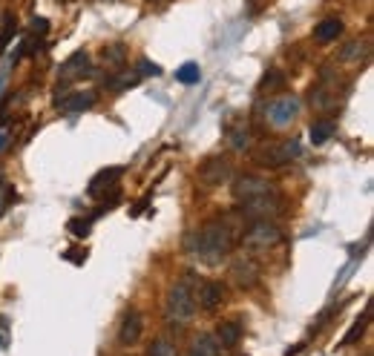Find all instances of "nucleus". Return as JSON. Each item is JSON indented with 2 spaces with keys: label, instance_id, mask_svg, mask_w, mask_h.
<instances>
[{
  "label": "nucleus",
  "instance_id": "f257e3e1",
  "mask_svg": "<svg viewBox=\"0 0 374 356\" xmlns=\"http://www.w3.org/2000/svg\"><path fill=\"white\" fill-rule=\"evenodd\" d=\"M233 245H237V224H233L230 219L219 216V219H210L207 224L187 233L184 253L199 258V262L207 265V268H216L227 258Z\"/></svg>",
  "mask_w": 374,
  "mask_h": 356
},
{
  "label": "nucleus",
  "instance_id": "f03ea898",
  "mask_svg": "<svg viewBox=\"0 0 374 356\" xmlns=\"http://www.w3.org/2000/svg\"><path fill=\"white\" fill-rule=\"evenodd\" d=\"M233 196L242 204V212L248 219H274L283 212V199L274 189L271 181L260 176H242L233 184Z\"/></svg>",
  "mask_w": 374,
  "mask_h": 356
},
{
  "label": "nucleus",
  "instance_id": "7ed1b4c3",
  "mask_svg": "<svg viewBox=\"0 0 374 356\" xmlns=\"http://www.w3.org/2000/svg\"><path fill=\"white\" fill-rule=\"evenodd\" d=\"M196 314V284H193V273H187L181 281H176L173 288L167 291V299H165V316L170 325H190Z\"/></svg>",
  "mask_w": 374,
  "mask_h": 356
},
{
  "label": "nucleus",
  "instance_id": "20e7f679",
  "mask_svg": "<svg viewBox=\"0 0 374 356\" xmlns=\"http://www.w3.org/2000/svg\"><path fill=\"white\" fill-rule=\"evenodd\" d=\"M242 239L250 250H268L283 239V230H279V224L274 219H250L248 230L242 233Z\"/></svg>",
  "mask_w": 374,
  "mask_h": 356
},
{
  "label": "nucleus",
  "instance_id": "39448f33",
  "mask_svg": "<svg viewBox=\"0 0 374 356\" xmlns=\"http://www.w3.org/2000/svg\"><path fill=\"white\" fill-rule=\"evenodd\" d=\"M297 115H299V98H294V95H283V98H276L268 104L265 109V121L276 130H285L297 121Z\"/></svg>",
  "mask_w": 374,
  "mask_h": 356
},
{
  "label": "nucleus",
  "instance_id": "423d86ee",
  "mask_svg": "<svg viewBox=\"0 0 374 356\" xmlns=\"http://www.w3.org/2000/svg\"><path fill=\"white\" fill-rule=\"evenodd\" d=\"M260 276H262V268H260V262H256L250 253H242V256L233 258L230 279H233L237 288H253V284L260 281Z\"/></svg>",
  "mask_w": 374,
  "mask_h": 356
},
{
  "label": "nucleus",
  "instance_id": "0eeeda50",
  "mask_svg": "<svg viewBox=\"0 0 374 356\" xmlns=\"http://www.w3.org/2000/svg\"><path fill=\"white\" fill-rule=\"evenodd\" d=\"M299 155V141H283V144H271L256 153V161L262 167H283V164L294 161Z\"/></svg>",
  "mask_w": 374,
  "mask_h": 356
},
{
  "label": "nucleus",
  "instance_id": "6e6552de",
  "mask_svg": "<svg viewBox=\"0 0 374 356\" xmlns=\"http://www.w3.org/2000/svg\"><path fill=\"white\" fill-rule=\"evenodd\" d=\"M233 176V167L225 155H216V158H207L202 167H199V181L204 187H219V184H227Z\"/></svg>",
  "mask_w": 374,
  "mask_h": 356
},
{
  "label": "nucleus",
  "instance_id": "1a4fd4ad",
  "mask_svg": "<svg viewBox=\"0 0 374 356\" xmlns=\"http://www.w3.org/2000/svg\"><path fill=\"white\" fill-rule=\"evenodd\" d=\"M92 75V66H89V55L87 52H75L69 55L61 66V81L63 84H73V81H81V78H89Z\"/></svg>",
  "mask_w": 374,
  "mask_h": 356
},
{
  "label": "nucleus",
  "instance_id": "9d476101",
  "mask_svg": "<svg viewBox=\"0 0 374 356\" xmlns=\"http://www.w3.org/2000/svg\"><path fill=\"white\" fill-rule=\"evenodd\" d=\"M124 176L121 167H110V170H101L96 178L89 181V189L87 193L92 199H107V189H119V178Z\"/></svg>",
  "mask_w": 374,
  "mask_h": 356
},
{
  "label": "nucleus",
  "instance_id": "9b49d317",
  "mask_svg": "<svg viewBox=\"0 0 374 356\" xmlns=\"http://www.w3.org/2000/svg\"><path fill=\"white\" fill-rule=\"evenodd\" d=\"M142 334H144V316L138 311H127V316L121 322V330H119V342L124 348H130V345H135L138 339H142Z\"/></svg>",
  "mask_w": 374,
  "mask_h": 356
},
{
  "label": "nucleus",
  "instance_id": "f8f14e48",
  "mask_svg": "<svg viewBox=\"0 0 374 356\" xmlns=\"http://www.w3.org/2000/svg\"><path fill=\"white\" fill-rule=\"evenodd\" d=\"M225 299V288L219 281H202L196 288V307H204V311H216Z\"/></svg>",
  "mask_w": 374,
  "mask_h": 356
},
{
  "label": "nucleus",
  "instance_id": "ddd939ff",
  "mask_svg": "<svg viewBox=\"0 0 374 356\" xmlns=\"http://www.w3.org/2000/svg\"><path fill=\"white\" fill-rule=\"evenodd\" d=\"M250 141H253V132H250L248 121H233L227 127V144L237 150V153H245L250 147Z\"/></svg>",
  "mask_w": 374,
  "mask_h": 356
},
{
  "label": "nucleus",
  "instance_id": "4468645a",
  "mask_svg": "<svg viewBox=\"0 0 374 356\" xmlns=\"http://www.w3.org/2000/svg\"><path fill=\"white\" fill-rule=\"evenodd\" d=\"M96 98H98L96 92H73V95H66V98H58V104H61V109H63V112L75 115V112L89 109L92 104H96Z\"/></svg>",
  "mask_w": 374,
  "mask_h": 356
},
{
  "label": "nucleus",
  "instance_id": "2eb2a0df",
  "mask_svg": "<svg viewBox=\"0 0 374 356\" xmlns=\"http://www.w3.org/2000/svg\"><path fill=\"white\" fill-rule=\"evenodd\" d=\"M242 339V325L237 319H230V322H222L219 330H216V342L222 350H230V348H237Z\"/></svg>",
  "mask_w": 374,
  "mask_h": 356
},
{
  "label": "nucleus",
  "instance_id": "dca6fc26",
  "mask_svg": "<svg viewBox=\"0 0 374 356\" xmlns=\"http://www.w3.org/2000/svg\"><path fill=\"white\" fill-rule=\"evenodd\" d=\"M343 35V20L340 17H325L322 23H317V29H314V38L320 43H331Z\"/></svg>",
  "mask_w": 374,
  "mask_h": 356
},
{
  "label": "nucleus",
  "instance_id": "f3484780",
  "mask_svg": "<svg viewBox=\"0 0 374 356\" xmlns=\"http://www.w3.org/2000/svg\"><path fill=\"white\" fill-rule=\"evenodd\" d=\"M187 356H222V348H219L216 336L204 334V336H199V339L190 345V353H187Z\"/></svg>",
  "mask_w": 374,
  "mask_h": 356
},
{
  "label": "nucleus",
  "instance_id": "a211bd4d",
  "mask_svg": "<svg viewBox=\"0 0 374 356\" xmlns=\"http://www.w3.org/2000/svg\"><path fill=\"white\" fill-rule=\"evenodd\" d=\"M334 132H337V127L331 118H320V121L311 124V144H317V147L325 144L329 138H334Z\"/></svg>",
  "mask_w": 374,
  "mask_h": 356
},
{
  "label": "nucleus",
  "instance_id": "6ab92c4d",
  "mask_svg": "<svg viewBox=\"0 0 374 356\" xmlns=\"http://www.w3.org/2000/svg\"><path fill=\"white\" fill-rule=\"evenodd\" d=\"M199 78H202V69H199V63H193V61H187V63H181L179 69H176V81L179 84H199Z\"/></svg>",
  "mask_w": 374,
  "mask_h": 356
},
{
  "label": "nucleus",
  "instance_id": "aec40b11",
  "mask_svg": "<svg viewBox=\"0 0 374 356\" xmlns=\"http://www.w3.org/2000/svg\"><path fill=\"white\" fill-rule=\"evenodd\" d=\"M101 58H104L107 66H121L124 58H127V46L124 43H112V46H107V49L101 52Z\"/></svg>",
  "mask_w": 374,
  "mask_h": 356
},
{
  "label": "nucleus",
  "instance_id": "412c9836",
  "mask_svg": "<svg viewBox=\"0 0 374 356\" xmlns=\"http://www.w3.org/2000/svg\"><path fill=\"white\" fill-rule=\"evenodd\" d=\"M366 55H368V40H363V43H360V40H352V43H348L345 49L340 52L343 61H363Z\"/></svg>",
  "mask_w": 374,
  "mask_h": 356
},
{
  "label": "nucleus",
  "instance_id": "4be33fe9",
  "mask_svg": "<svg viewBox=\"0 0 374 356\" xmlns=\"http://www.w3.org/2000/svg\"><path fill=\"white\" fill-rule=\"evenodd\" d=\"M15 32H17V20H15L12 15H6V17H3V29H0V52H3L6 46H9V40L15 38Z\"/></svg>",
  "mask_w": 374,
  "mask_h": 356
},
{
  "label": "nucleus",
  "instance_id": "5701e85b",
  "mask_svg": "<svg viewBox=\"0 0 374 356\" xmlns=\"http://www.w3.org/2000/svg\"><path fill=\"white\" fill-rule=\"evenodd\" d=\"M133 84H138V75H133V72L112 75V78L107 81V86H110V89H127V86H133Z\"/></svg>",
  "mask_w": 374,
  "mask_h": 356
},
{
  "label": "nucleus",
  "instance_id": "b1692460",
  "mask_svg": "<svg viewBox=\"0 0 374 356\" xmlns=\"http://www.w3.org/2000/svg\"><path fill=\"white\" fill-rule=\"evenodd\" d=\"M89 227H92V222H89V219H73V222L66 224V230L73 233V235H78V239L89 235Z\"/></svg>",
  "mask_w": 374,
  "mask_h": 356
},
{
  "label": "nucleus",
  "instance_id": "393cba45",
  "mask_svg": "<svg viewBox=\"0 0 374 356\" xmlns=\"http://www.w3.org/2000/svg\"><path fill=\"white\" fill-rule=\"evenodd\" d=\"M147 356H176V348L167 342V339H156L150 345V353Z\"/></svg>",
  "mask_w": 374,
  "mask_h": 356
},
{
  "label": "nucleus",
  "instance_id": "a878e982",
  "mask_svg": "<svg viewBox=\"0 0 374 356\" xmlns=\"http://www.w3.org/2000/svg\"><path fill=\"white\" fill-rule=\"evenodd\" d=\"M156 78V75H161V66L158 63H153V61H147V58H142L138 61V78Z\"/></svg>",
  "mask_w": 374,
  "mask_h": 356
},
{
  "label": "nucleus",
  "instance_id": "bb28decb",
  "mask_svg": "<svg viewBox=\"0 0 374 356\" xmlns=\"http://www.w3.org/2000/svg\"><path fill=\"white\" fill-rule=\"evenodd\" d=\"M363 330H366V319H360V322L352 327V330H348V334L343 336V345H352L357 336H363Z\"/></svg>",
  "mask_w": 374,
  "mask_h": 356
},
{
  "label": "nucleus",
  "instance_id": "cd10ccee",
  "mask_svg": "<svg viewBox=\"0 0 374 356\" xmlns=\"http://www.w3.org/2000/svg\"><path fill=\"white\" fill-rule=\"evenodd\" d=\"M32 32H35V35H40V38H43L46 32H50V26H46V20H43V17H38V20H35V26H32Z\"/></svg>",
  "mask_w": 374,
  "mask_h": 356
},
{
  "label": "nucleus",
  "instance_id": "c85d7f7f",
  "mask_svg": "<svg viewBox=\"0 0 374 356\" xmlns=\"http://www.w3.org/2000/svg\"><path fill=\"white\" fill-rule=\"evenodd\" d=\"M3 144H6V132H0V150H3Z\"/></svg>",
  "mask_w": 374,
  "mask_h": 356
},
{
  "label": "nucleus",
  "instance_id": "c756f323",
  "mask_svg": "<svg viewBox=\"0 0 374 356\" xmlns=\"http://www.w3.org/2000/svg\"><path fill=\"white\" fill-rule=\"evenodd\" d=\"M0 342H3V339H0Z\"/></svg>",
  "mask_w": 374,
  "mask_h": 356
}]
</instances>
